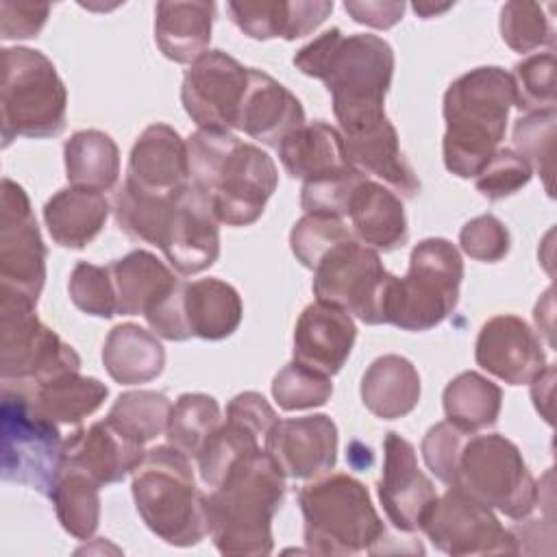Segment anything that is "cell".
Masks as SVG:
<instances>
[{
	"instance_id": "cell-1",
	"label": "cell",
	"mask_w": 557,
	"mask_h": 557,
	"mask_svg": "<svg viewBox=\"0 0 557 557\" xmlns=\"http://www.w3.org/2000/svg\"><path fill=\"white\" fill-rule=\"evenodd\" d=\"M294 65L326 85L339 131L385 115L394 50L383 37L329 28L294 54Z\"/></svg>"
},
{
	"instance_id": "cell-2",
	"label": "cell",
	"mask_w": 557,
	"mask_h": 557,
	"mask_svg": "<svg viewBox=\"0 0 557 557\" xmlns=\"http://www.w3.org/2000/svg\"><path fill=\"white\" fill-rule=\"evenodd\" d=\"M285 498V474L259 448L237 461L207 494L209 535L222 555H270L272 518Z\"/></svg>"
},
{
	"instance_id": "cell-3",
	"label": "cell",
	"mask_w": 557,
	"mask_h": 557,
	"mask_svg": "<svg viewBox=\"0 0 557 557\" xmlns=\"http://www.w3.org/2000/svg\"><path fill=\"white\" fill-rule=\"evenodd\" d=\"M511 107L513 85L503 67H474L448 85L442 107V154L450 174L474 178L485 168L505 137Z\"/></svg>"
},
{
	"instance_id": "cell-4",
	"label": "cell",
	"mask_w": 557,
	"mask_h": 557,
	"mask_svg": "<svg viewBox=\"0 0 557 557\" xmlns=\"http://www.w3.org/2000/svg\"><path fill=\"white\" fill-rule=\"evenodd\" d=\"M131 490L139 518L165 544L185 548L209 535L207 494L196 487L189 457L178 448L146 450Z\"/></svg>"
},
{
	"instance_id": "cell-5",
	"label": "cell",
	"mask_w": 557,
	"mask_h": 557,
	"mask_svg": "<svg viewBox=\"0 0 557 557\" xmlns=\"http://www.w3.org/2000/svg\"><path fill=\"white\" fill-rule=\"evenodd\" d=\"M305 544L315 555L379 553L385 527L368 487L350 474L315 476L298 492Z\"/></svg>"
},
{
	"instance_id": "cell-6",
	"label": "cell",
	"mask_w": 557,
	"mask_h": 557,
	"mask_svg": "<svg viewBox=\"0 0 557 557\" xmlns=\"http://www.w3.org/2000/svg\"><path fill=\"white\" fill-rule=\"evenodd\" d=\"M0 76L2 146L15 137L46 139L65 128L67 91L54 63L39 50L4 48Z\"/></svg>"
},
{
	"instance_id": "cell-7",
	"label": "cell",
	"mask_w": 557,
	"mask_h": 557,
	"mask_svg": "<svg viewBox=\"0 0 557 557\" xmlns=\"http://www.w3.org/2000/svg\"><path fill=\"white\" fill-rule=\"evenodd\" d=\"M463 261L444 237H429L413 246L409 270L396 278L387 324L403 331H429L442 324L457 307Z\"/></svg>"
},
{
	"instance_id": "cell-8",
	"label": "cell",
	"mask_w": 557,
	"mask_h": 557,
	"mask_svg": "<svg viewBox=\"0 0 557 557\" xmlns=\"http://www.w3.org/2000/svg\"><path fill=\"white\" fill-rule=\"evenodd\" d=\"M450 487H459L511 520L527 518L540 498L537 483L520 448L498 433L468 435Z\"/></svg>"
},
{
	"instance_id": "cell-9",
	"label": "cell",
	"mask_w": 557,
	"mask_h": 557,
	"mask_svg": "<svg viewBox=\"0 0 557 557\" xmlns=\"http://www.w3.org/2000/svg\"><path fill=\"white\" fill-rule=\"evenodd\" d=\"M33 300L0 289V376L2 383L35 387L52 376L81 370L78 352L48 329Z\"/></svg>"
},
{
	"instance_id": "cell-10",
	"label": "cell",
	"mask_w": 557,
	"mask_h": 557,
	"mask_svg": "<svg viewBox=\"0 0 557 557\" xmlns=\"http://www.w3.org/2000/svg\"><path fill=\"white\" fill-rule=\"evenodd\" d=\"M379 252L361 242L346 239L329 250L313 270L315 300L335 305L363 324H387L396 285Z\"/></svg>"
},
{
	"instance_id": "cell-11",
	"label": "cell",
	"mask_w": 557,
	"mask_h": 557,
	"mask_svg": "<svg viewBox=\"0 0 557 557\" xmlns=\"http://www.w3.org/2000/svg\"><path fill=\"white\" fill-rule=\"evenodd\" d=\"M59 424L44 418L26 389L2 383V479L48 496L61 468Z\"/></svg>"
},
{
	"instance_id": "cell-12",
	"label": "cell",
	"mask_w": 557,
	"mask_h": 557,
	"mask_svg": "<svg viewBox=\"0 0 557 557\" xmlns=\"http://www.w3.org/2000/svg\"><path fill=\"white\" fill-rule=\"evenodd\" d=\"M420 531L446 555H516L518 542L496 513L459 487H448L426 511Z\"/></svg>"
},
{
	"instance_id": "cell-13",
	"label": "cell",
	"mask_w": 557,
	"mask_h": 557,
	"mask_svg": "<svg viewBox=\"0 0 557 557\" xmlns=\"http://www.w3.org/2000/svg\"><path fill=\"white\" fill-rule=\"evenodd\" d=\"M46 283V246L22 185L0 187V289L37 302Z\"/></svg>"
},
{
	"instance_id": "cell-14",
	"label": "cell",
	"mask_w": 557,
	"mask_h": 557,
	"mask_svg": "<svg viewBox=\"0 0 557 557\" xmlns=\"http://www.w3.org/2000/svg\"><path fill=\"white\" fill-rule=\"evenodd\" d=\"M276 185L278 172L272 157L255 144L237 141L220 165L207 196L218 222L248 226L261 218Z\"/></svg>"
},
{
	"instance_id": "cell-15",
	"label": "cell",
	"mask_w": 557,
	"mask_h": 557,
	"mask_svg": "<svg viewBox=\"0 0 557 557\" xmlns=\"http://www.w3.org/2000/svg\"><path fill=\"white\" fill-rule=\"evenodd\" d=\"M248 85V67L222 50H207L183 76L181 102L198 128L231 131Z\"/></svg>"
},
{
	"instance_id": "cell-16",
	"label": "cell",
	"mask_w": 557,
	"mask_h": 557,
	"mask_svg": "<svg viewBox=\"0 0 557 557\" xmlns=\"http://www.w3.org/2000/svg\"><path fill=\"white\" fill-rule=\"evenodd\" d=\"M278 416L259 392H242L226 405V420L211 433L198 453V472L207 487H218L228 470L259 450V440L276 424Z\"/></svg>"
},
{
	"instance_id": "cell-17",
	"label": "cell",
	"mask_w": 557,
	"mask_h": 557,
	"mask_svg": "<svg viewBox=\"0 0 557 557\" xmlns=\"http://www.w3.org/2000/svg\"><path fill=\"white\" fill-rule=\"evenodd\" d=\"M435 498L437 492L420 470L416 448L396 431H389L383 440V470L379 479V500L387 520L403 533L420 531Z\"/></svg>"
},
{
	"instance_id": "cell-18",
	"label": "cell",
	"mask_w": 557,
	"mask_h": 557,
	"mask_svg": "<svg viewBox=\"0 0 557 557\" xmlns=\"http://www.w3.org/2000/svg\"><path fill=\"white\" fill-rule=\"evenodd\" d=\"M263 450L289 479L326 474L337 459V426L326 413L276 420Z\"/></svg>"
},
{
	"instance_id": "cell-19",
	"label": "cell",
	"mask_w": 557,
	"mask_h": 557,
	"mask_svg": "<svg viewBox=\"0 0 557 557\" xmlns=\"http://www.w3.org/2000/svg\"><path fill=\"white\" fill-rule=\"evenodd\" d=\"M211 198L191 183L174 196V211L161 250L172 268L191 276L218 261L220 228Z\"/></svg>"
},
{
	"instance_id": "cell-20",
	"label": "cell",
	"mask_w": 557,
	"mask_h": 557,
	"mask_svg": "<svg viewBox=\"0 0 557 557\" xmlns=\"http://www.w3.org/2000/svg\"><path fill=\"white\" fill-rule=\"evenodd\" d=\"M476 363L509 385H529L546 370V355L535 331L518 315L490 318L474 344Z\"/></svg>"
},
{
	"instance_id": "cell-21",
	"label": "cell",
	"mask_w": 557,
	"mask_h": 557,
	"mask_svg": "<svg viewBox=\"0 0 557 557\" xmlns=\"http://www.w3.org/2000/svg\"><path fill=\"white\" fill-rule=\"evenodd\" d=\"M339 133L352 168L366 176L381 178L398 198L411 200L420 194V178L407 163L398 133L387 115L372 117Z\"/></svg>"
},
{
	"instance_id": "cell-22",
	"label": "cell",
	"mask_w": 557,
	"mask_h": 557,
	"mask_svg": "<svg viewBox=\"0 0 557 557\" xmlns=\"http://www.w3.org/2000/svg\"><path fill=\"white\" fill-rule=\"evenodd\" d=\"M144 455L146 450L141 442L104 418L87 429H76L63 440L61 463L83 470L102 487L133 474Z\"/></svg>"
},
{
	"instance_id": "cell-23",
	"label": "cell",
	"mask_w": 557,
	"mask_h": 557,
	"mask_svg": "<svg viewBox=\"0 0 557 557\" xmlns=\"http://www.w3.org/2000/svg\"><path fill=\"white\" fill-rule=\"evenodd\" d=\"M357 326L344 309L315 300L307 305L294 329V361L326 376L337 374L352 352Z\"/></svg>"
},
{
	"instance_id": "cell-24",
	"label": "cell",
	"mask_w": 557,
	"mask_h": 557,
	"mask_svg": "<svg viewBox=\"0 0 557 557\" xmlns=\"http://www.w3.org/2000/svg\"><path fill=\"white\" fill-rule=\"evenodd\" d=\"M305 124L300 100L270 74L248 67V85L237 113L235 128L248 137L276 146Z\"/></svg>"
},
{
	"instance_id": "cell-25",
	"label": "cell",
	"mask_w": 557,
	"mask_h": 557,
	"mask_svg": "<svg viewBox=\"0 0 557 557\" xmlns=\"http://www.w3.org/2000/svg\"><path fill=\"white\" fill-rule=\"evenodd\" d=\"M126 178L159 194H176L187 187V146L181 135L163 122L150 124L131 148Z\"/></svg>"
},
{
	"instance_id": "cell-26",
	"label": "cell",
	"mask_w": 557,
	"mask_h": 557,
	"mask_svg": "<svg viewBox=\"0 0 557 557\" xmlns=\"http://www.w3.org/2000/svg\"><path fill=\"white\" fill-rule=\"evenodd\" d=\"M348 218L355 239L376 252H392L407 244L409 228L403 198L383 183L366 178L350 198Z\"/></svg>"
},
{
	"instance_id": "cell-27",
	"label": "cell",
	"mask_w": 557,
	"mask_h": 557,
	"mask_svg": "<svg viewBox=\"0 0 557 557\" xmlns=\"http://www.w3.org/2000/svg\"><path fill=\"white\" fill-rule=\"evenodd\" d=\"M235 26L259 41L283 37L294 41L313 33L333 11V2H228L226 4Z\"/></svg>"
},
{
	"instance_id": "cell-28",
	"label": "cell",
	"mask_w": 557,
	"mask_h": 557,
	"mask_svg": "<svg viewBox=\"0 0 557 557\" xmlns=\"http://www.w3.org/2000/svg\"><path fill=\"white\" fill-rule=\"evenodd\" d=\"M278 159L292 178L302 183L329 178L348 172V161L342 133L326 122L302 124L278 144Z\"/></svg>"
},
{
	"instance_id": "cell-29",
	"label": "cell",
	"mask_w": 557,
	"mask_h": 557,
	"mask_svg": "<svg viewBox=\"0 0 557 557\" xmlns=\"http://www.w3.org/2000/svg\"><path fill=\"white\" fill-rule=\"evenodd\" d=\"M115 289L117 313L146 315L181 278L152 252L133 250L107 265Z\"/></svg>"
},
{
	"instance_id": "cell-30",
	"label": "cell",
	"mask_w": 557,
	"mask_h": 557,
	"mask_svg": "<svg viewBox=\"0 0 557 557\" xmlns=\"http://www.w3.org/2000/svg\"><path fill=\"white\" fill-rule=\"evenodd\" d=\"M213 17V2H159L154 9V41L163 57L191 65L209 48Z\"/></svg>"
},
{
	"instance_id": "cell-31",
	"label": "cell",
	"mask_w": 557,
	"mask_h": 557,
	"mask_svg": "<svg viewBox=\"0 0 557 557\" xmlns=\"http://www.w3.org/2000/svg\"><path fill=\"white\" fill-rule=\"evenodd\" d=\"M109 218V200L102 191L65 187L44 205V222L54 244L81 250L91 244Z\"/></svg>"
},
{
	"instance_id": "cell-32",
	"label": "cell",
	"mask_w": 557,
	"mask_h": 557,
	"mask_svg": "<svg viewBox=\"0 0 557 557\" xmlns=\"http://www.w3.org/2000/svg\"><path fill=\"white\" fill-rule=\"evenodd\" d=\"M361 400L381 420H396L411 413L420 400V374L400 355L376 357L361 376Z\"/></svg>"
},
{
	"instance_id": "cell-33",
	"label": "cell",
	"mask_w": 557,
	"mask_h": 557,
	"mask_svg": "<svg viewBox=\"0 0 557 557\" xmlns=\"http://www.w3.org/2000/svg\"><path fill=\"white\" fill-rule=\"evenodd\" d=\"M183 309L191 337H202L209 342L233 335L244 315V305L237 289L220 278H198L185 283Z\"/></svg>"
},
{
	"instance_id": "cell-34",
	"label": "cell",
	"mask_w": 557,
	"mask_h": 557,
	"mask_svg": "<svg viewBox=\"0 0 557 557\" xmlns=\"http://www.w3.org/2000/svg\"><path fill=\"white\" fill-rule=\"evenodd\" d=\"M102 363L115 383H148L163 372L165 350L157 335L139 324L124 322L109 331L102 346Z\"/></svg>"
},
{
	"instance_id": "cell-35",
	"label": "cell",
	"mask_w": 557,
	"mask_h": 557,
	"mask_svg": "<svg viewBox=\"0 0 557 557\" xmlns=\"http://www.w3.org/2000/svg\"><path fill=\"white\" fill-rule=\"evenodd\" d=\"M20 387L26 389L33 407L54 424H78L100 409L109 396V387L102 381L83 376L81 370L52 376L35 387Z\"/></svg>"
},
{
	"instance_id": "cell-36",
	"label": "cell",
	"mask_w": 557,
	"mask_h": 557,
	"mask_svg": "<svg viewBox=\"0 0 557 557\" xmlns=\"http://www.w3.org/2000/svg\"><path fill=\"white\" fill-rule=\"evenodd\" d=\"M65 176L72 187L109 191L120 178V150L115 141L96 128L74 133L63 146Z\"/></svg>"
},
{
	"instance_id": "cell-37",
	"label": "cell",
	"mask_w": 557,
	"mask_h": 557,
	"mask_svg": "<svg viewBox=\"0 0 557 557\" xmlns=\"http://www.w3.org/2000/svg\"><path fill=\"white\" fill-rule=\"evenodd\" d=\"M176 194L150 191L139 187L131 178H126L113 200V213H115L117 226L131 239L146 242L161 248L172 220Z\"/></svg>"
},
{
	"instance_id": "cell-38",
	"label": "cell",
	"mask_w": 557,
	"mask_h": 557,
	"mask_svg": "<svg viewBox=\"0 0 557 557\" xmlns=\"http://www.w3.org/2000/svg\"><path fill=\"white\" fill-rule=\"evenodd\" d=\"M444 413L450 424L463 433H476L492 426L500 413L503 392L479 372H461L444 387Z\"/></svg>"
},
{
	"instance_id": "cell-39",
	"label": "cell",
	"mask_w": 557,
	"mask_h": 557,
	"mask_svg": "<svg viewBox=\"0 0 557 557\" xmlns=\"http://www.w3.org/2000/svg\"><path fill=\"white\" fill-rule=\"evenodd\" d=\"M100 485L78 468L63 466L48 492L61 527L76 540H89L100 522Z\"/></svg>"
},
{
	"instance_id": "cell-40",
	"label": "cell",
	"mask_w": 557,
	"mask_h": 557,
	"mask_svg": "<svg viewBox=\"0 0 557 557\" xmlns=\"http://www.w3.org/2000/svg\"><path fill=\"white\" fill-rule=\"evenodd\" d=\"M220 422V405L213 396L198 392L181 394L170 411L165 429L168 444L185 453L189 459H196Z\"/></svg>"
},
{
	"instance_id": "cell-41",
	"label": "cell",
	"mask_w": 557,
	"mask_h": 557,
	"mask_svg": "<svg viewBox=\"0 0 557 557\" xmlns=\"http://www.w3.org/2000/svg\"><path fill=\"white\" fill-rule=\"evenodd\" d=\"M172 403L163 392L135 389L124 392L109 409V420L120 426L126 435L146 444L157 435L165 433Z\"/></svg>"
},
{
	"instance_id": "cell-42",
	"label": "cell",
	"mask_w": 557,
	"mask_h": 557,
	"mask_svg": "<svg viewBox=\"0 0 557 557\" xmlns=\"http://www.w3.org/2000/svg\"><path fill=\"white\" fill-rule=\"evenodd\" d=\"M555 109L527 113L516 120V152L544 178L548 196H553V157H555Z\"/></svg>"
},
{
	"instance_id": "cell-43",
	"label": "cell",
	"mask_w": 557,
	"mask_h": 557,
	"mask_svg": "<svg viewBox=\"0 0 557 557\" xmlns=\"http://www.w3.org/2000/svg\"><path fill=\"white\" fill-rule=\"evenodd\" d=\"M513 104L520 111L537 113L555 109V52H537L513 65Z\"/></svg>"
},
{
	"instance_id": "cell-44",
	"label": "cell",
	"mask_w": 557,
	"mask_h": 557,
	"mask_svg": "<svg viewBox=\"0 0 557 557\" xmlns=\"http://www.w3.org/2000/svg\"><path fill=\"white\" fill-rule=\"evenodd\" d=\"M352 237V231L342 218L326 213H305L289 233V248L300 265L315 270L329 250Z\"/></svg>"
},
{
	"instance_id": "cell-45",
	"label": "cell",
	"mask_w": 557,
	"mask_h": 557,
	"mask_svg": "<svg viewBox=\"0 0 557 557\" xmlns=\"http://www.w3.org/2000/svg\"><path fill=\"white\" fill-rule=\"evenodd\" d=\"M550 17L546 15L544 7L537 2H507L500 9V37L503 41L520 52H533L544 46H553Z\"/></svg>"
},
{
	"instance_id": "cell-46",
	"label": "cell",
	"mask_w": 557,
	"mask_h": 557,
	"mask_svg": "<svg viewBox=\"0 0 557 557\" xmlns=\"http://www.w3.org/2000/svg\"><path fill=\"white\" fill-rule=\"evenodd\" d=\"M333 394L331 376L298 361L281 368L272 381V396L285 411H300L326 405Z\"/></svg>"
},
{
	"instance_id": "cell-47",
	"label": "cell",
	"mask_w": 557,
	"mask_h": 557,
	"mask_svg": "<svg viewBox=\"0 0 557 557\" xmlns=\"http://www.w3.org/2000/svg\"><path fill=\"white\" fill-rule=\"evenodd\" d=\"M237 141L239 139L231 131L198 128L194 135H189V139L185 141L189 183L207 194L220 165Z\"/></svg>"
},
{
	"instance_id": "cell-48",
	"label": "cell",
	"mask_w": 557,
	"mask_h": 557,
	"mask_svg": "<svg viewBox=\"0 0 557 557\" xmlns=\"http://www.w3.org/2000/svg\"><path fill=\"white\" fill-rule=\"evenodd\" d=\"M67 289H70L72 302L87 315L113 318L117 313L115 289L107 268H100L87 261L76 263L70 274Z\"/></svg>"
},
{
	"instance_id": "cell-49",
	"label": "cell",
	"mask_w": 557,
	"mask_h": 557,
	"mask_svg": "<svg viewBox=\"0 0 557 557\" xmlns=\"http://www.w3.org/2000/svg\"><path fill=\"white\" fill-rule=\"evenodd\" d=\"M531 176V165L513 148H498L474 176V185L487 200H503L527 187Z\"/></svg>"
},
{
	"instance_id": "cell-50",
	"label": "cell",
	"mask_w": 557,
	"mask_h": 557,
	"mask_svg": "<svg viewBox=\"0 0 557 557\" xmlns=\"http://www.w3.org/2000/svg\"><path fill=\"white\" fill-rule=\"evenodd\" d=\"M368 176L361 174L357 168H350L348 172L305 183L300 191V207L305 209V213H326L344 218L348 215L355 189Z\"/></svg>"
},
{
	"instance_id": "cell-51",
	"label": "cell",
	"mask_w": 557,
	"mask_h": 557,
	"mask_svg": "<svg viewBox=\"0 0 557 557\" xmlns=\"http://www.w3.org/2000/svg\"><path fill=\"white\" fill-rule=\"evenodd\" d=\"M468 435L470 433H463L461 429H457L455 424L444 420V422L433 424L420 444L426 468L448 487L455 483L459 455H461V448H463V442L468 440Z\"/></svg>"
},
{
	"instance_id": "cell-52",
	"label": "cell",
	"mask_w": 557,
	"mask_h": 557,
	"mask_svg": "<svg viewBox=\"0 0 557 557\" xmlns=\"http://www.w3.org/2000/svg\"><path fill=\"white\" fill-rule=\"evenodd\" d=\"M459 246L474 261L496 263L509 252L511 237L507 226L496 215L485 213L472 218L461 226Z\"/></svg>"
},
{
	"instance_id": "cell-53",
	"label": "cell",
	"mask_w": 557,
	"mask_h": 557,
	"mask_svg": "<svg viewBox=\"0 0 557 557\" xmlns=\"http://www.w3.org/2000/svg\"><path fill=\"white\" fill-rule=\"evenodd\" d=\"M183 287H185V281H178V285L144 315L150 329L159 337L170 342H185L191 337L185 320V309H183Z\"/></svg>"
},
{
	"instance_id": "cell-54",
	"label": "cell",
	"mask_w": 557,
	"mask_h": 557,
	"mask_svg": "<svg viewBox=\"0 0 557 557\" xmlns=\"http://www.w3.org/2000/svg\"><path fill=\"white\" fill-rule=\"evenodd\" d=\"M50 13V4H30V2H9L0 4V33L2 39H28L37 37L44 28Z\"/></svg>"
},
{
	"instance_id": "cell-55",
	"label": "cell",
	"mask_w": 557,
	"mask_h": 557,
	"mask_svg": "<svg viewBox=\"0 0 557 557\" xmlns=\"http://www.w3.org/2000/svg\"><path fill=\"white\" fill-rule=\"evenodd\" d=\"M344 9L355 22L385 30L400 22V17L405 13V2H381V0L355 2V0H348V2H344Z\"/></svg>"
},
{
	"instance_id": "cell-56",
	"label": "cell",
	"mask_w": 557,
	"mask_h": 557,
	"mask_svg": "<svg viewBox=\"0 0 557 557\" xmlns=\"http://www.w3.org/2000/svg\"><path fill=\"white\" fill-rule=\"evenodd\" d=\"M553 379H555V368L548 363L546 370L529 383L535 409L542 413V418L548 424H553V411H550V405H553Z\"/></svg>"
},
{
	"instance_id": "cell-57",
	"label": "cell",
	"mask_w": 557,
	"mask_h": 557,
	"mask_svg": "<svg viewBox=\"0 0 557 557\" xmlns=\"http://www.w3.org/2000/svg\"><path fill=\"white\" fill-rule=\"evenodd\" d=\"M453 4H442V7H437V4H426V2H416L413 4V11L420 15V17H433V15H437V13H444V11H448Z\"/></svg>"
}]
</instances>
